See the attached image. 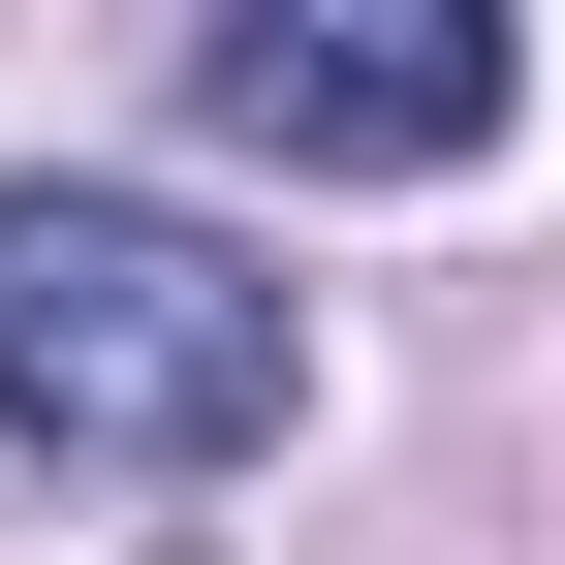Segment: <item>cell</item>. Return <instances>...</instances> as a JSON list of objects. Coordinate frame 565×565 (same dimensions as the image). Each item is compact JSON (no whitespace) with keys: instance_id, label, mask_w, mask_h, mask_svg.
<instances>
[{"instance_id":"6da1fadb","label":"cell","mask_w":565,"mask_h":565,"mask_svg":"<svg viewBox=\"0 0 565 565\" xmlns=\"http://www.w3.org/2000/svg\"><path fill=\"white\" fill-rule=\"evenodd\" d=\"M282 282L221 221H158V189H0V408H32L63 471H252L282 440Z\"/></svg>"},{"instance_id":"7a4b0ae2","label":"cell","mask_w":565,"mask_h":565,"mask_svg":"<svg viewBox=\"0 0 565 565\" xmlns=\"http://www.w3.org/2000/svg\"><path fill=\"white\" fill-rule=\"evenodd\" d=\"M221 126H282L345 189H440L503 126V0H221Z\"/></svg>"}]
</instances>
